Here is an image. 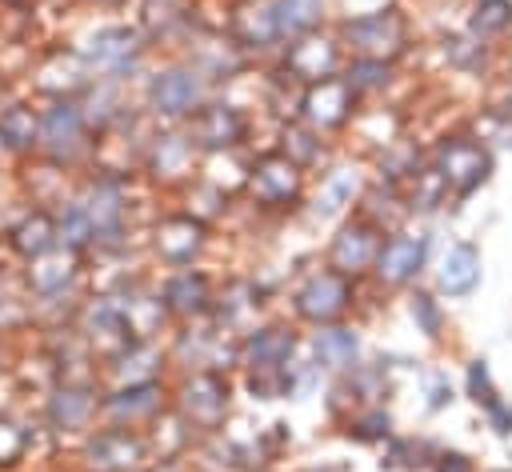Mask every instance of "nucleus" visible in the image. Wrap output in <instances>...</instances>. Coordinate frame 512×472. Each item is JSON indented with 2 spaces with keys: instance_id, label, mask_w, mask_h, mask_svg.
<instances>
[{
  "instance_id": "423d86ee",
  "label": "nucleus",
  "mask_w": 512,
  "mask_h": 472,
  "mask_svg": "<svg viewBox=\"0 0 512 472\" xmlns=\"http://www.w3.org/2000/svg\"><path fill=\"white\" fill-rule=\"evenodd\" d=\"M152 456V444L140 428H124V424H108L92 436H84L80 460L88 472H144Z\"/></svg>"
},
{
  "instance_id": "f8f14e48",
  "label": "nucleus",
  "mask_w": 512,
  "mask_h": 472,
  "mask_svg": "<svg viewBox=\"0 0 512 472\" xmlns=\"http://www.w3.org/2000/svg\"><path fill=\"white\" fill-rule=\"evenodd\" d=\"M208 248V224L196 212L160 216L152 228V256L168 268H192V260Z\"/></svg>"
},
{
  "instance_id": "37998d69",
  "label": "nucleus",
  "mask_w": 512,
  "mask_h": 472,
  "mask_svg": "<svg viewBox=\"0 0 512 472\" xmlns=\"http://www.w3.org/2000/svg\"><path fill=\"white\" fill-rule=\"evenodd\" d=\"M408 312H412V320H416V328L424 332V336H440L444 332V312H440V304L428 296V292H412V304H408Z\"/></svg>"
},
{
  "instance_id": "72a5a7b5",
  "label": "nucleus",
  "mask_w": 512,
  "mask_h": 472,
  "mask_svg": "<svg viewBox=\"0 0 512 472\" xmlns=\"http://www.w3.org/2000/svg\"><path fill=\"white\" fill-rule=\"evenodd\" d=\"M512 28V0H476L468 12V32L476 40H496Z\"/></svg>"
},
{
  "instance_id": "de8ad7c7",
  "label": "nucleus",
  "mask_w": 512,
  "mask_h": 472,
  "mask_svg": "<svg viewBox=\"0 0 512 472\" xmlns=\"http://www.w3.org/2000/svg\"><path fill=\"white\" fill-rule=\"evenodd\" d=\"M444 400H452V388H448V384H436V388H432V408H440Z\"/></svg>"
},
{
  "instance_id": "473e14b6",
  "label": "nucleus",
  "mask_w": 512,
  "mask_h": 472,
  "mask_svg": "<svg viewBox=\"0 0 512 472\" xmlns=\"http://www.w3.org/2000/svg\"><path fill=\"white\" fill-rule=\"evenodd\" d=\"M0 144L8 152H40V112L28 104H8L0 112Z\"/></svg>"
},
{
  "instance_id": "f704fd0d",
  "label": "nucleus",
  "mask_w": 512,
  "mask_h": 472,
  "mask_svg": "<svg viewBox=\"0 0 512 472\" xmlns=\"http://www.w3.org/2000/svg\"><path fill=\"white\" fill-rule=\"evenodd\" d=\"M256 304H260V292H256L248 280H232V284L224 288V296H220L212 308L220 312V316H216V320H220V328H224V332H232L248 312H256Z\"/></svg>"
},
{
  "instance_id": "58836bf2",
  "label": "nucleus",
  "mask_w": 512,
  "mask_h": 472,
  "mask_svg": "<svg viewBox=\"0 0 512 472\" xmlns=\"http://www.w3.org/2000/svg\"><path fill=\"white\" fill-rule=\"evenodd\" d=\"M444 56H448V64L460 68V72H480V68L488 64V44L476 40L472 32H468V36H452V40H444Z\"/></svg>"
},
{
  "instance_id": "4c0bfd02",
  "label": "nucleus",
  "mask_w": 512,
  "mask_h": 472,
  "mask_svg": "<svg viewBox=\"0 0 512 472\" xmlns=\"http://www.w3.org/2000/svg\"><path fill=\"white\" fill-rule=\"evenodd\" d=\"M344 80L352 84L356 96H364V92H384V88L396 80V64H388V60H352L348 72H344Z\"/></svg>"
},
{
  "instance_id": "4468645a",
  "label": "nucleus",
  "mask_w": 512,
  "mask_h": 472,
  "mask_svg": "<svg viewBox=\"0 0 512 472\" xmlns=\"http://www.w3.org/2000/svg\"><path fill=\"white\" fill-rule=\"evenodd\" d=\"M380 228L368 224L364 216H352L336 228L332 244H328V268L348 276V280H360L364 272H372L376 264V252H380Z\"/></svg>"
},
{
  "instance_id": "20e7f679",
  "label": "nucleus",
  "mask_w": 512,
  "mask_h": 472,
  "mask_svg": "<svg viewBox=\"0 0 512 472\" xmlns=\"http://www.w3.org/2000/svg\"><path fill=\"white\" fill-rule=\"evenodd\" d=\"M76 52L104 80H124L128 72L140 68V60L148 52V36L140 28H132V24H104V28L88 32V40Z\"/></svg>"
},
{
  "instance_id": "aec40b11",
  "label": "nucleus",
  "mask_w": 512,
  "mask_h": 472,
  "mask_svg": "<svg viewBox=\"0 0 512 472\" xmlns=\"http://www.w3.org/2000/svg\"><path fill=\"white\" fill-rule=\"evenodd\" d=\"M164 384L160 380H140V384H120L112 392L100 396V412L112 420V424H124V428H136V424H148L156 416H164Z\"/></svg>"
},
{
  "instance_id": "1a4fd4ad",
  "label": "nucleus",
  "mask_w": 512,
  "mask_h": 472,
  "mask_svg": "<svg viewBox=\"0 0 512 472\" xmlns=\"http://www.w3.org/2000/svg\"><path fill=\"white\" fill-rule=\"evenodd\" d=\"M88 224H92V248H120L128 232V204H124V180L104 172L96 176L84 196H76Z\"/></svg>"
},
{
  "instance_id": "c85d7f7f",
  "label": "nucleus",
  "mask_w": 512,
  "mask_h": 472,
  "mask_svg": "<svg viewBox=\"0 0 512 472\" xmlns=\"http://www.w3.org/2000/svg\"><path fill=\"white\" fill-rule=\"evenodd\" d=\"M356 352H360V336L344 324H324L312 336V356L324 372H348L356 368Z\"/></svg>"
},
{
  "instance_id": "4be33fe9",
  "label": "nucleus",
  "mask_w": 512,
  "mask_h": 472,
  "mask_svg": "<svg viewBox=\"0 0 512 472\" xmlns=\"http://www.w3.org/2000/svg\"><path fill=\"white\" fill-rule=\"evenodd\" d=\"M24 280H28V288H32L40 300H56V296H64V292L80 280V252L56 244L52 252L28 260Z\"/></svg>"
},
{
  "instance_id": "39448f33",
  "label": "nucleus",
  "mask_w": 512,
  "mask_h": 472,
  "mask_svg": "<svg viewBox=\"0 0 512 472\" xmlns=\"http://www.w3.org/2000/svg\"><path fill=\"white\" fill-rule=\"evenodd\" d=\"M244 188H248V196H252L256 208L284 212V208H296L300 196H304V168L296 160H288L280 148H272V152H260L248 164Z\"/></svg>"
},
{
  "instance_id": "0eeeda50",
  "label": "nucleus",
  "mask_w": 512,
  "mask_h": 472,
  "mask_svg": "<svg viewBox=\"0 0 512 472\" xmlns=\"http://www.w3.org/2000/svg\"><path fill=\"white\" fill-rule=\"evenodd\" d=\"M204 92H208V80L196 68L172 64V68H160V72L148 76L144 104L160 120H188L204 104Z\"/></svg>"
},
{
  "instance_id": "ea45409f",
  "label": "nucleus",
  "mask_w": 512,
  "mask_h": 472,
  "mask_svg": "<svg viewBox=\"0 0 512 472\" xmlns=\"http://www.w3.org/2000/svg\"><path fill=\"white\" fill-rule=\"evenodd\" d=\"M392 432V416L384 412V404H368L360 408L356 416H348V436L364 440V444H376V440H388Z\"/></svg>"
},
{
  "instance_id": "6ab92c4d",
  "label": "nucleus",
  "mask_w": 512,
  "mask_h": 472,
  "mask_svg": "<svg viewBox=\"0 0 512 472\" xmlns=\"http://www.w3.org/2000/svg\"><path fill=\"white\" fill-rule=\"evenodd\" d=\"M296 348H300V340L288 324H264L240 340V364L248 376L252 372H288Z\"/></svg>"
},
{
  "instance_id": "c756f323",
  "label": "nucleus",
  "mask_w": 512,
  "mask_h": 472,
  "mask_svg": "<svg viewBox=\"0 0 512 472\" xmlns=\"http://www.w3.org/2000/svg\"><path fill=\"white\" fill-rule=\"evenodd\" d=\"M188 68H196L204 80H232L244 68V52L232 36L224 40H200L196 52L188 56Z\"/></svg>"
},
{
  "instance_id": "6e6552de",
  "label": "nucleus",
  "mask_w": 512,
  "mask_h": 472,
  "mask_svg": "<svg viewBox=\"0 0 512 472\" xmlns=\"http://www.w3.org/2000/svg\"><path fill=\"white\" fill-rule=\"evenodd\" d=\"M92 128L84 120V108L76 100H56L52 108L40 112V152L52 164H76L92 148Z\"/></svg>"
},
{
  "instance_id": "2f4dec72",
  "label": "nucleus",
  "mask_w": 512,
  "mask_h": 472,
  "mask_svg": "<svg viewBox=\"0 0 512 472\" xmlns=\"http://www.w3.org/2000/svg\"><path fill=\"white\" fill-rule=\"evenodd\" d=\"M272 16H276V36L284 44L320 32L324 24V0H272Z\"/></svg>"
},
{
  "instance_id": "2eb2a0df",
  "label": "nucleus",
  "mask_w": 512,
  "mask_h": 472,
  "mask_svg": "<svg viewBox=\"0 0 512 472\" xmlns=\"http://www.w3.org/2000/svg\"><path fill=\"white\" fill-rule=\"evenodd\" d=\"M188 136L200 152H232L248 136V116L236 104L224 100H204L188 116Z\"/></svg>"
},
{
  "instance_id": "c9c22d12",
  "label": "nucleus",
  "mask_w": 512,
  "mask_h": 472,
  "mask_svg": "<svg viewBox=\"0 0 512 472\" xmlns=\"http://www.w3.org/2000/svg\"><path fill=\"white\" fill-rule=\"evenodd\" d=\"M280 152L288 156V160H296L304 172L324 156V140H320V132H312L308 124H284V132H280Z\"/></svg>"
},
{
  "instance_id": "f3484780",
  "label": "nucleus",
  "mask_w": 512,
  "mask_h": 472,
  "mask_svg": "<svg viewBox=\"0 0 512 472\" xmlns=\"http://www.w3.org/2000/svg\"><path fill=\"white\" fill-rule=\"evenodd\" d=\"M340 60H344V48H340L336 36L308 32V36H300V40L288 44V52H284V72H288L296 84H316V80L340 76Z\"/></svg>"
},
{
  "instance_id": "a19ab883",
  "label": "nucleus",
  "mask_w": 512,
  "mask_h": 472,
  "mask_svg": "<svg viewBox=\"0 0 512 472\" xmlns=\"http://www.w3.org/2000/svg\"><path fill=\"white\" fill-rule=\"evenodd\" d=\"M28 428L12 416H0V468H16L28 452Z\"/></svg>"
},
{
  "instance_id": "9d476101",
  "label": "nucleus",
  "mask_w": 512,
  "mask_h": 472,
  "mask_svg": "<svg viewBox=\"0 0 512 472\" xmlns=\"http://www.w3.org/2000/svg\"><path fill=\"white\" fill-rule=\"evenodd\" d=\"M352 300H356V280H348V276H340V272H332V268L312 272V276L292 292L296 316L308 320V324H316V328L340 324L344 312L352 308Z\"/></svg>"
},
{
  "instance_id": "7ed1b4c3",
  "label": "nucleus",
  "mask_w": 512,
  "mask_h": 472,
  "mask_svg": "<svg viewBox=\"0 0 512 472\" xmlns=\"http://www.w3.org/2000/svg\"><path fill=\"white\" fill-rule=\"evenodd\" d=\"M428 164H432L436 176L444 180L448 196H452V200H464V196H472V192L488 180V172H492V152H488L476 136H444V140L432 148Z\"/></svg>"
},
{
  "instance_id": "a211bd4d",
  "label": "nucleus",
  "mask_w": 512,
  "mask_h": 472,
  "mask_svg": "<svg viewBox=\"0 0 512 472\" xmlns=\"http://www.w3.org/2000/svg\"><path fill=\"white\" fill-rule=\"evenodd\" d=\"M160 304L168 312V320H204L216 304V292H212V276L200 272V268H176L164 288H160Z\"/></svg>"
},
{
  "instance_id": "9b49d317",
  "label": "nucleus",
  "mask_w": 512,
  "mask_h": 472,
  "mask_svg": "<svg viewBox=\"0 0 512 472\" xmlns=\"http://www.w3.org/2000/svg\"><path fill=\"white\" fill-rule=\"evenodd\" d=\"M300 124H308L312 132H340L352 112H356V92L344 76H328V80H316V84H304L300 100Z\"/></svg>"
},
{
  "instance_id": "7c9ffc66",
  "label": "nucleus",
  "mask_w": 512,
  "mask_h": 472,
  "mask_svg": "<svg viewBox=\"0 0 512 472\" xmlns=\"http://www.w3.org/2000/svg\"><path fill=\"white\" fill-rule=\"evenodd\" d=\"M468 396L484 408L488 424H492L500 436H512V404L500 400V392H496V384H492L484 360H472V364H468Z\"/></svg>"
},
{
  "instance_id": "49530a36",
  "label": "nucleus",
  "mask_w": 512,
  "mask_h": 472,
  "mask_svg": "<svg viewBox=\"0 0 512 472\" xmlns=\"http://www.w3.org/2000/svg\"><path fill=\"white\" fill-rule=\"evenodd\" d=\"M144 472H184V464H180L176 456H160V460H152Z\"/></svg>"
},
{
  "instance_id": "cd10ccee",
  "label": "nucleus",
  "mask_w": 512,
  "mask_h": 472,
  "mask_svg": "<svg viewBox=\"0 0 512 472\" xmlns=\"http://www.w3.org/2000/svg\"><path fill=\"white\" fill-rule=\"evenodd\" d=\"M148 40H172L192 28V0H140V24Z\"/></svg>"
},
{
  "instance_id": "8fccbe9b",
  "label": "nucleus",
  "mask_w": 512,
  "mask_h": 472,
  "mask_svg": "<svg viewBox=\"0 0 512 472\" xmlns=\"http://www.w3.org/2000/svg\"><path fill=\"white\" fill-rule=\"evenodd\" d=\"M500 116H504V120H512V92H508V100L500 104Z\"/></svg>"
},
{
  "instance_id": "3c124183",
  "label": "nucleus",
  "mask_w": 512,
  "mask_h": 472,
  "mask_svg": "<svg viewBox=\"0 0 512 472\" xmlns=\"http://www.w3.org/2000/svg\"><path fill=\"white\" fill-rule=\"evenodd\" d=\"M8 368V352H4V340H0V372Z\"/></svg>"
},
{
  "instance_id": "ddd939ff",
  "label": "nucleus",
  "mask_w": 512,
  "mask_h": 472,
  "mask_svg": "<svg viewBox=\"0 0 512 472\" xmlns=\"http://www.w3.org/2000/svg\"><path fill=\"white\" fill-rule=\"evenodd\" d=\"M100 412V392L92 380H60L44 400V424L56 436H80Z\"/></svg>"
},
{
  "instance_id": "412c9836",
  "label": "nucleus",
  "mask_w": 512,
  "mask_h": 472,
  "mask_svg": "<svg viewBox=\"0 0 512 472\" xmlns=\"http://www.w3.org/2000/svg\"><path fill=\"white\" fill-rule=\"evenodd\" d=\"M196 144L188 132H156L144 148V172L156 184H180L196 172Z\"/></svg>"
},
{
  "instance_id": "79ce46f5",
  "label": "nucleus",
  "mask_w": 512,
  "mask_h": 472,
  "mask_svg": "<svg viewBox=\"0 0 512 472\" xmlns=\"http://www.w3.org/2000/svg\"><path fill=\"white\" fill-rule=\"evenodd\" d=\"M352 376H348V388H352V400L360 404V408H368V404H380V396L388 392V380H384V372L380 368H348Z\"/></svg>"
},
{
  "instance_id": "f03ea898",
  "label": "nucleus",
  "mask_w": 512,
  "mask_h": 472,
  "mask_svg": "<svg viewBox=\"0 0 512 472\" xmlns=\"http://www.w3.org/2000/svg\"><path fill=\"white\" fill-rule=\"evenodd\" d=\"M228 408H232V380L216 368H196L176 388V412L192 432H204V436L220 432L228 420Z\"/></svg>"
},
{
  "instance_id": "393cba45",
  "label": "nucleus",
  "mask_w": 512,
  "mask_h": 472,
  "mask_svg": "<svg viewBox=\"0 0 512 472\" xmlns=\"http://www.w3.org/2000/svg\"><path fill=\"white\" fill-rule=\"evenodd\" d=\"M108 372L120 384H140V380H160L164 372V352L156 340H124L120 348L108 352Z\"/></svg>"
},
{
  "instance_id": "a878e982",
  "label": "nucleus",
  "mask_w": 512,
  "mask_h": 472,
  "mask_svg": "<svg viewBox=\"0 0 512 472\" xmlns=\"http://www.w3.org/2000/svg\"><path fill=\"white\" fill-rule=\"evenodd\" d=\"M436 284H440L444 296H468V292H476V284H480V248L468 244V240L452 244L444 252V260H440Z\"/></svg>"
},
{
  "instance_id": "5701e85b",
  "label": "nucleus",
  "mask_w": 512,
  "mask_h": 472,
  "mask_svg": "<svg viewBox=\"0 0 512 472\" xmlns=\"http://www.w3.org/2000/svg\"><path fill=\"white\" fill-rule=\"evenodd\" d=\"M228 36L240 44V52H264V48L280 44L272 0H240L228 12Z\"/></svg>"
},
{
  "instance_id": "c03bdc74",
  "label": "nucleus",
  "mask_w": 512,
  "mask_h": 472,
  "mask_svg": "<svg viewBox=\"0 0 512 472\" xmlns=\"http://www.w3.org/2000/svg\"><path fill=\"white\" fill-rule=\"evenodd\" d=\"M28 308L20 304V300H12V296H0V336L4 332H16V328H24L28 324Z\"/></svg>"
},
{
  "instance_id": "bb28decb",
  "label": "nucleus",
  "mask_w": 512,
  "mask_h": 472,
  "mask_svg": "<svg viewBox=\"0 0 512 472\" xmlns=\"http://www.w3.org/2000/svg\"><path fill=\"white\" fill-rule=\"evenodd\" d=\"M60 240H56V216L36 208V212H24L12 228H8V248L24 260H36L44 252H52Z\"/></svg>"
},
{
  "instance_id": "b1692460",
  "label": "nucleus",
  "mask_w": 512,
  "mask_h": 472,
  "mask_svg": "<svg viewBox=\"0 0 512 472\" xmlns=\"http://www.w3.org/2000/svg\"><path fill=\"white\" fill-rule=\"evenodd\" d=\"M36 84L40 92L56 96V100H72L76 92H88L92 88V68L84 64L80 52H48L36 68Z\"/></svg>"
},
{
  "instance_id": "e433bc0d",
  "label": "nucleus",
  "mask_w": 512,
  "mask_h": 472,
  "mask_svg": "<svg viewBox=\"0 0 512 472\" xmlns=\"http://www.w3.org/2000/svg\"><path fill=\"white\" fill-rule=\"evenodd\" d=\"M356 192H360L356 172H352V168H340V172H332V176L324 180L320 200H316V212H320V216H336V212H344V208L356 200Z\"/></svg>"
},
{
  "instance_id": "09e8293b",
  "label": "nucleus",
  "mask_w": 512,
  "mask_h": 472,
  "mask_svg": "<svg viewBox=\"0 0 512 472\" xmlns=\"http://www.w3.org/2000/svg\"><path fill=\"white\" fill-rule=\"evenodd\" d=\"M4 4H8V8H20V12H28L36 0H4Z\"/></svg>"
},
{
  "instance_id": "f257e3e1",
  "label": "nucleus",
  "mask_w": 512,
  "mask_h": 472,
  "mask_svg": "<svg viewBox=\"0 0 512 472\" xmlns=\"http://www.w3.org/2000/svg\"><path fill=\"white\" fill-rule=\"evenodd\" d=\"M408 16L400 8H376L340 20V48L352 52V60H388L396 64L408 52Z\"/></svg>"
},
{
  "instance_id": "a18cd8bd",
  "label": "nucleus",
  "mask_w": 512,
  "mask_h": 472,
  "mask_svg": "<svg viewBox=\"0 0 512 472\" xmlns=\"http://www.w3.org/2000/svg\"><path fill=\"white\" fill-rule=\"evenodd\" d=\"M432 472H472V464H468V456H460V452H440L436 464H432Z\"/></svg>"
},
{
  "instance_id": "603ef678",
  "label": "nucleus",
  "mask_w": 512,
  "mask_h": 472,
  "mask_svg": "<svg viewBox=\"0 0 512 472\" xmlns=\"http://www.w3.org/2000/svg\"><path fill=\"white\" fill-rule=\"evenodd\" d=\"M100 4H124V0H100Z\"/></svg>"
},
{
  "instance_id": "dca6fc26",
  "label": "nucleus",
  "mask_w": 512,
  "mask_h": 472,
  "mask_svg": "<svg viewBox=\"0 0 512 472\" xmlns=\"http://www.w3.org/2000/svg\"><path fill=\"white\" fill-rule=\"evenodd\" d=\"M428 248L432 240L424 232H392L388 240H380V252H376V264H372V276L384 284V288H404L420 276V268L428 264Z\"/></svg>"
}]
</instances>
